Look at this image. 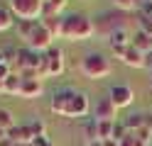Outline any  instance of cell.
Masks as SVG:
<instances>
[{
  "mask_svg": "<svg viewBox=\"0 0 152 146\" xmlns=\"http://www.w3.org/2000/svg\"><path fill=\"white\" fill-rule=\"evenodd\" d=\"M128 17L130 12H123V10H103L93 17V24H96V37L98 39H110V34L120 32V29H128Z\"/></svg>",
  "mask_w": 152,
  "mask_h": 146,
  "instance_id": "obj_3",
  "label": "cell"
},
{
  "mask_svg": "<svg viewBox=\"0 0 152 146\" xmlns=\"http://www.w3.org/2000/svg\"><path fill=\"white\" fill-rule=\"evenodd\" d=\"M15 127V117H12V112L7 110V107H0V129H12Z\"/></svg>",
  "mask_w": 152,
  "mask_h": 146,
  "instance_id": "obj_23",
  "label": "cell"
},
{
  "mask_svg": "<svg viewBox=\"0 0 152 146\" xmlns=\"http://www.w3.org/2000/svg\"><path fill=\"white\" fill-rule=\"evenodd\" d=\"M147 3H152V0H137V5L142 7V5H147Z\"/></svg>",
  "mask_w": 152,
  "mask_h": 146,
  "instance_id": "obj_32",
  "label": "cell"
},
{
  "mask_svg": "<svg viewBox=\"0 0 152 146\" xmlns=\"http://www.w3.org/2000/svg\"><path fill=\"white\" fill-rule=\"evenodd\" d=\"M120 146H135V134H128L125 139L120 141Z\"/></svg>",
  "mask_w": 152,
  "mask_h": 146,
  "instance_id": "obj_29",
  "label": "cell"
},
{
  "mask_svg": "<svg viewBox=\"0 0 152 146\" xmlns=\"http://www.w3.org/2000/svg\"><path fill=\"white\" fill-rule=\"evenodd\" d=\"M150 93H152V83H150Z\"/></svg>",
  "mask_w": 152,
  "mask_h": 146,
  "instance_id": "obj_36",
  "label": "cell"
},
{
  "mask_svg": "<svg viewBox=\"0 0 152 146\" xmlns=\"http://www.w3.org/2000/svg\"><path fill=\"white\" fill-rule=\"evenodd\" d=\"M32 134H34V139H42V136H47V127L44 122H32Z\"/></svg>",
  "mask_w": 152,
  "mask_h": 146,
  "instance_id": "obj_26",
  "label": "cell"
},
{
  "mask_svg": "<svg viewBox=\"0 0 152 146\" xmlns=\"http://www.w3.org/2000/svg\"><path fill=\"white\" fill-rule=\"evenodd\" d=\"M115 124H118V122H110V119L98 122V139H101V141L110 139V136H113V132H115Z\"/></svg>",
  "mask_w": 152,
  "mask_h": 146,
  "instance_id": "obj_22",
  "label": "cell"
},
{
  "mask_svg": "<svg viewBox=\"0 0 152 146\" xmlns=\"http://www.w3.org/2000/svg\"><path fill=\"white\" fill-rule=\"evenodd\" d=\"M123 124H125V129L130 134H135V132H140L142 127L147 124V114L145 112H132V114H128L125 119H123Z\"/></svg>",
  "mask_w": 152,
  "mask_h": 146,
  "instance_id": "obj_17",
  "label": "cell"
},
{
  "mask_svg": "<svg viewBox=\"0 0 152 146\" xmlns=\"http://www.w3.org/2000/svg\"><path fill=\"white\" fill-rule=\"evenodd\" d=\"M79 68L91 81H103V78H108L113 73V61L103 51H86L81 56V61H79Z\"/></svg>",
  "mask_w": 152,
  "mask_h": 146,
  "instance_id": "obj_2",
  "label": "cell"
},
{
  "mask_svg": "<svg viewBox=\"0 0 152 146\" xmlns=\"http://www.w3.org/2000/svg\"><path fill=\"white\" fill-rule=\"evenodd\" d=\"M66 68V58H64V51L59 46H52L42 54V66H39V78H54V76H61Z\"/></svg>",
  "mask_w": 152,
  "mask_h": 146,
  "instance_id": "obj_4",
  "label": "cell"
},
{
  "mask_svg": "<svg viewBox=\"0 0 152 146\" xmlns=\"http://www.w3.org/2000/svg\"><path fill=\"white\" fill-rule=\"evenodd\" d=\"M91 37H96V24H93V17L88 12L74 10V12L64 15L61 39H66V42H86Z\"/></svg>",
  "mask_w": 152,
  "mask_h": 146,
  "instance_id": "obj_1",
  "label": "cell"
},
{
  "mask_svg": "<svg viewBox=\"0 0 152 146\" xmlns=\"http://www.w3.org/2000/svg\"><path fill=\"white\" fill-rule=\"evenodd\" d=\"M147 127L152 129V114H147Z\"/></svg>",
  "mask_w": 152,
  "mask_h": 146,
  "instance_id": "obj_34",
  "label": "cell"
},
{
  "mask_svg": "<svg viewBox=\"0 0 152 146\" xmlns=\"http://www.w3.org/2000/svg\"><path fill=\"white\" fill-rule=\"evenodd\" d=\"M74 95V88H59L54 95H52V102H49V110L56 114H64L66 107H69V100Z\"/></svg>",
  "mask_w": 152,
  "mask_h": 146,
  "instance_id": "obj_12",
  "label": "cell"
},
{
  "mask_svg": "<svg viewBox=\"0 0 152 146\" xmlns=\"http://www.w3.org/2000/svg\"><path fill=\"white\" fill-rule=\"evenodd\" d=\"M0 93H3V81H0Z\"/></svg>",
  "mask_w": 152,
  "mask_h": 146,
  "instance_id": "obj_35",
  "label": "cell"
},
{
  "mask_svg": "<svg viewBox=\"0 0 152 146\" xmlns=\"http://www.w3.org/2000/svg\"><path fill=\"white\" fill-rule=\"evenodd\" d=\"M5 136H7V132H5V129H0V141H3Z\"/></svg>",
  "mask_w": 152,
  "mask_h": 146,
  "instance_id": "obj_33",
  "label": "cell"
},
{
  "mask_svg": "<svg viewBox=\"0 0 152 146\" xmlns=\"http://www.w3.org/2000/svg\"><path fill=\"white\" fill-rule=\"evenodd\" d=\"M83 139H86V144L98 139V119H86L83 122Z\"/></svg>",
  "mask_w": 152,
  "mask_h": 146,
  "instance_id": "obj_21",
  "label": "cell"
},
{
  "mask_svg": "<svg viewBox=\"0 0 152 146\" xmlns=\"http://www.w3.org/2000/svg\"><path fill=\"white\" fill-rule=\"evenodd\" d=\"M86 146H106V141H101V139H96V141H91V144H86Z\"/></svg>",
  "mask_w": 152,
  "mask_h": 146,
  "instance_id": "obj_30",
  "label": "cell"
},
{
  "mask_svg": "<svg viewBox=\"0 0 152 146\" xmlns=\"http://www.w3.org/2000/svg\"><path fill=\"white\" fill-rule=\"evenodd\" d=\"M125 66H130V68H147V54H142L140 49H135L130 44V49L125 51V56L120 58Z\"/></svg>",
  "mask_w": 152,
  "mask_h": 146,
  "instance_id": "obj_14",
  "label": "cell"
},
{
  "mask_svg": "<svg viewBox=\"0 0 152 146\" xmlns=\"http://www.w3.org/2000/svg\"><path fill=\"white\" fill-rule=\"evenodd\" d=\"M37 24H39V19H15V34H17V39L30 42V37L34 34Z\"/></svg>",
  "mask_w": 152,
  "mask_h": 146,
  "instance_id": "obj_15",
  "label": "cell"
},
{
  "mask_svg": "<svg viewBox=\"0 0 152 146\" xmlns=\"http://www.w3.org/2000/svg\"><path fill=\"white\" fill-rule=\"evenodd\" d=\"M12 19H15V15L10 12V7H0V32L12 27Z\"/></svg>",
  "mask_w": 152,
  "mask_h": 146,
  "instance_id": "obj_24",
  "label": "cell"
},
{
  "mask_svg": "<svg viewBox=\"0 0 152 146\" xmlns=\"http://www.w3.org/2000/svg\"><path fill=\"white\" fill-rule=\"evenodd\" d=\"M42 27L44 29H49V32L56 37V39H61V27H64V15H54V17H42L39 19Z\"/></svg>",
  "mask_w": 152,
  "mask_h": 146,
  "instance_id": "obj_20",
  "label": "cell"
},
{
  "mask_svg": "<svg viewBox=\"0 0 152 146\" xmlns=\"http://www.w3.org/2000/svg\"><path fill=\"white\" fill-rule=\"evenodd\" d=\"M115 117H118V107L110 102V97H108V95H106V97H101V100L96 102V107H93V119H98V122H103V119L115 122Z\"/></svg>",
  "mask_w": 152,
  "mask_h": 146,
  "instance_id": "obj_10",
  "label": "cell"
},
{
  "mask_svg": "<svg viewBox=\"0 0 152 146\" xmlns=\"http://www.w3.org/2000/svg\"><path fill=\"white\" fill-rule=\"evenodd\" d=\"M113 5H115V10H123V12H137L140 10L137 0H113Z\"/></svg>",
  "mask_w": 152,
  "mask_h": 146,
  "instance_id": "obj_25",
  "label": "cell"
},
{
  "mask_svg": "<svg viewBox=\"0 0 152 146\" xmlns=\"http://www.w3.org/2000/svg\"><path fill=\"white\" fill-rule=\"evenodd\" d=\"M42 93H44V81L42 78H22V88H20L22 100H37Z\"/></svg>",
  "mask_w": 152,
  "mask_h": 146,
  "instance_id": "obj_11",
  "label": "cell"
},
{
  "mask_svg": "<svg viewBox=\"0 0 152 146\" xmlns=\"http://www.w3.org/2000/svg\"><path fill=\"white\" fill-rule=\"evenodd\" d=\"M32 146H56V144L49 139V136H42V139H34V141H32Z\"/></svg>",
  "mask_w": 152,
  "mask_h": 146,
  "instance_id": "obj_27",
  "label": "cell"
},
{
  "mask_svg": "<svg viewBox=\"0 0 152 146\" xmlns=\"http://www.w3.org/2000/svg\"><path fill=\"white\" fill-rule=\"evenodd\" d=\"M108 97H110V102L115 105L118 110H125V107H130L135 102V90H132L130 85H125V83H115V85H110Z\"/></svg>",
  "mask_w": 152,
  "mask_h": 146,
  "instance_id": "obj_6",
  "label": "cell"
},
{
  "mask_svg": "<svg viewBox=\"0 0 152 146\" xmlns=\"http://www.w3.org/2000/svg\"><path fill=\"white\" fill-rule=\"evenodd\" d=\"M7 139H10L15 146H17V144H32V141H34L32 127H30V124H15L12 129H7Z\"/></svg>",
  "mask_w": 152,
  "mask_h": 146,
  "instance_id": "obj_13",
  "label": "cell"
},
{
  "mask_svg": "<svg viewBox=\"0 0 152 146\" xmlns=\"http://www.w3.org/2000/svg\"><path fill=\"white\" fill-rule=\"evenodd\" d=\"M91 110V100L83 90H74L71 100H69V107H66L64 117H86Z\"/></svg>",
  "mask_w": 152,
  "mask_h": 146,
  "instance_id": "obj_7",
  "label": "cell"
},
{
  "mask_svg": "<svg viewBox=\"0 0 152 146\" xmlns=\"http://www.w3.org/2000/svg\"><path fill=\"white\" fill-rule=\"evenodd\" d=\"M54 39H56V37L49 32V29H44L42 22H39V24H37V29H34V34L30 37V42H27V46L34 49V51H39V54H44L47 49H52V46H54V44H52Z\"/></svg>",
  "mask_w": 152,
  "mask_h": 146,
  "instance_id": "obj_8",
  "label": "cell"
},
{
  "mask_svg": "<svg viewBox=\"0 0 152 146\" xmlns=\"http://www.w3.org/2000/svg\"><path fill=\"white\" fill-rule=\"evenodd\" d=\"M130 44L135 46V49H140L142 54H152V34H147V32H142V29H137V32L132 34V39H130Z\"/></svg>",
  "mask_w": 152,
  "mask_h": 146,
  "instance_id": "obj_16",
  "label": "cell"
},
{
  "mask_svg": "<svg viewBox=\"0 0 152 146\" xmlns=\"http://www.w3.org/2000/svg\"><path fill=\"white\" fill-rule=\"evenodd\" d=\"M135 146H150V144H147V141H140L137 136H135Z\"/></svg>",
  "mask_w": 152,
  "mask_h": 146,
  "instance_id": "obj_31",
  "label": "cell"
},
{
  "mask_svg": "<svg viewBox=\"0 0 152 146\" xmlns=\"http://www.w3.org/2000/svg\"><path fill=\"white\" fill-rule=\"evenodd\" d=\"M20 88H22V76L20 73H10L3 81V95H17L20 97Z\"/></svg>",
  "mask_w": 152,
  "mask_h": 146,
  "instance_id": "obj_18",
  "label": "cell"
},
{
  "mask_svg": "<svg viewBox=\"0 0 152 146\" xmlns=\"http://www.w3.org/2000/svg\"><path fill=\"white\" fill-rule=\"evenodd\" d=\"M69 0H44V7H42V17H54V15H64Z\"/></svg>",
  "mask_w": 152,
  "mask_h": 146,
  "instance_id": "obj_19",
  "label": "cell"
},
{
  "mask_svg": "<svg viewBox=\"0 0 152 146\" xmlns=\"http://www.w3.org/2000/svg\"><path fill=\"white\" fill-rule=\"evenodd\" d=\"M130 39H132V37H130L128 29H120V32L110 34V39H108V42H110V54L115 56V58H123L125 51L130 49Z\"/></svg>",
  "mask_w": 152,
  "mask_h": 146,
  "instance_id": "obj_9",
  "label": "cell"
},
{
  "mask_svg": "<svg viewBox=\"0 0 152 146\" xmlns=\"http://www.w3.org/2000/svg\"><path fill=\"white\" fill-rule=\"evenodd\" d=\"M44 0H10V12L17 19H42Z\"/></svg>",
  "mask_w": 152,
  "mask_h": 146,
  "instance_id": "obj_5",
  "label": "cell"
},
{
  "mask_svg": "<svg viewBox=\"0 0 152 146\" xmlns=\"http://www.w3.org/2000/svg\"><path fill=\"white\" fill-rule=\"evenodd\" d=\"M10 73H12V68H10V66H7V63L3 61V63H0V81H5V78L10 76Z\"/></svg>",
  "mask_w": 152,
  "mask_h": 146,
  "instance_id": "obj_28",
  "label": "cell"
}]
</instances>
